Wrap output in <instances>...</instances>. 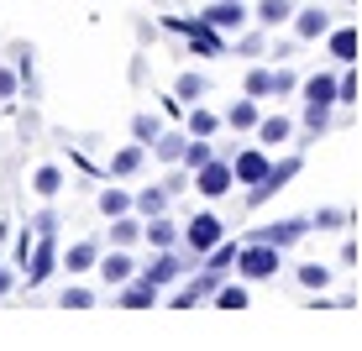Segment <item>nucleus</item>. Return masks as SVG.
Listing matches in <instances>:
<instances>
[{
    "label": "nucleus",
    "mask_w": 362,
    "mask_h": 351,
    "mask_svg": "<svg viewBox=\"0 0 362 351\" xmlns=\"http://www.w3.org/2000/svg\"><path fill=\"white\" fill-rule=\"evenodd\" d=\"M53 210H42V215H37V246H32V257H27V288H37L47 278V273L58 268V252H53Z\"/></svg>",
    "instance_id": "nucleus-1"
},
{
    "label": "nucleus",
    "mask_w": 362,
    "mask_h": 351,
    "mask_svg": "<svg viewBox=\"0 0 362 351\" xmlns=\"http://www.w3.org/2000/svg\"><path fill=\"white\" fill-rule=\"evenodd\" d=\"M236 273H242V278H273V273H279V246L273 242L242 246V252H236Z\"/></svg>",
    "instance_id": "nucleus-2"
},
{
    "label": "nucleus",
    "mask_w": 362,
    "mask_h": 351,
    "mask_svg": "<svg viewBox=\"0 0 362 351\" xmlns=\"http://www.w3.org/2000/svg\"><path fill=\"white\" fill-rule=\"evenodd\" d=\"M221 236H226V225H221V215H210V210H199V215L184 225V242H189V252H216Z\"/></svg>",
    "instance_id": "nucleus-3"
},
{
    "label": "nucleus",
    "mask_w": 362,
    "mask_h": 351,
    "mask_svg": "<svg viewBox=\"0 0 362 351\" xmlns=\"http://www.w3.org/2000/svg\"><path fill=\"white\" fill-rule=\"evenodd\" d=\"M231 179H236V168H231V162H216V157H210L205 168H194V189H199V194H210V199L226 194V189H231Z\"/></svg>",
    "instance_id": "nucleus-4"
},
{
    "label": "nucleus",
    "mask_w": 362,
    "mask_h": 351,
    "mask_svg": "<svg viewBox=\"0 0 362 351\" xmlns=\"http://www.w3.org/2000/svg\"><path fill=\"white\" fill-rule=\"evenodd\" d=\"M231 168H236V184H263L268 173H273V162H268V157L252 147V153H236V162H231Z\"/></svg>",
    "instance_id": "nucleus-5"
},
{
    "label": "nucleus",
    "mask_w": 362,
    "mask_h": 351,
    "mask_svg": "<svg viewBox=\"0 0 362 351\" xmlns=\"http://www.w3.org/2000/svg\"><path fill=\"white\" fill-rule=\"evenodd\" d=\"M158 288H163V283H153L147 273L136 283L127 278V283H121V304H127V309H147V304H158Z\"/></svg>",
    "instance_id": "nucleus-6"
},
{
    "label": "nucleus",
    "mask_w": 362,
    "mask_h": 351,
    "mask_svg": "<svg viewBox=\"0 0 362 351\" xmlns=\"http://www.w3.org/2000/svg\"><path fill=\"white\" fill-rule=\"evenodd\" d=\"M205 294H216V268L205 273V278H194V283H184L179 294H173V309H194Z\"/></svg>",
    "instance_id": "nucleus-7"
},
{
    "label": "nucleus",
    "mask_w": 362,
    "mask_h": 351,
    "mask_svg": "<svg viewBox=\"0 0 362 351\" xmlns=\"http://www.w3.org/2000/svg\"><path fill=\"white\" fill-rule=\"evenodd\" d=\"M294 173H299V157H289V162H279V168H273L268 179H263V184H257V189H252V205H263V199H268L273 189H284V184L294 179Z\"/></svg>",
    "instance_id": "nucleus-8"
},
{
    "label": "nucleus",
    "mask_w": 362,
    "mask_h": 351,
    "mask_svg": "<svg viewBox=\"0 0 362 351\" xmlns=\"http://www.w3.org/2000/svg\"><path fill=\"white\" fill-rule=\"evenodd\" d=\"M205 21H210V27H242L247 6H242V0H216V6L205 11Z\"/></svg>",
    "instance_id": "nucleus-9"
},
{
    "label": "nucleus",
    "mask_w": 362,
    "mask_h": 351,
    "mask_svg": "<svg viewBox=\"0 0 362 351\" xmlns=\"http://www.w3.org/2000/svg\"><path fill=\"white\" fill-rule=\"evenodd\" d=\"M179 268H184V262L173 257L168 246H158V257L147 262V278H153V283H173V278H179Z\"/></svg>",
    "instance_id": "nucleus-10"
},
{
    "label": "nucleus",
    "mask_w": 362,
    "mask_h": 351,
    "mask_svg": "<svg viewBox=\"0 0 362 351\" xmlns=\"http://www.w3.org/2000/svg\"><path fill=\"white\" fill-rule=\"evenodd\" d=\"M179 32H189V42L199 47V53H221V37L210 32V21L199 16V21H179Z\"/></svg>",
    "instance_id": "nucleus-11"
},
{
    "label": "nucleus",
    "mask_w": 362,
    "mask_h": 351,
    "mask_svg": "<svg viewBox=\"0 0 362 351\" xmlns=\"http://www.w3.org/2000/svg\"><path fill=\"white\" fill-rule=\"evenodd\" d=\"M95 257H100V246H95V242H74V246H69V257H64V268H69V273H90V268H95Z\"/></svg>",
    "instance_id": "nucleus-12"
},
{
    "label": "nucleus",
    "mask_w": 362,
    "mask_h": 351,
    "mask_svg": "<svg viewBox=\"0 0 362 351\" xmlns=\"http://www.w3.org/2000/svg\"><path fill=\"white\" fill-rule=\"evenodd\" d=\"M305 225H310V220H284V225H268V231L257 236V242H273V246H289V242H299V236H305Z\"/></svg>",
    "instance_id": "nucleus-13"
},
{
    "label": "nucleus",
    "mask_w": 362,
    "mask_h": 351,
    "mask_svg": "<svg viewBox=\"0 0 362 351\" xmlns=\"http://www.w3.org/2000/svg\"><path fill=\"white\" fill-rule=\"evenodd\" d=\"M100 273H105V283H116V288H121V283L132 278V257H127V252H110L105 262H100Z\"/></svg>",
    "instance_id": "nucleus-14"
},
{
    "label": "nucleus",
    "mask_w": 362,
    "mask_h": 351,
    "mask_svg": "<svg viewBox=\"0 0 362 351\" xmlns=\"http://www.w3.org/2000/svg\"><path fill=\"white\" fill-rule=\"evenodd\" d=\"M289 0H257V21H263V27H284V21H289Z\"/></svg>",
    "instance_id": "nucleus-15"
},
{
    "label": "nucleus",
    "mask_w": 362,
    "mask_h": 351,
    "mask_svg": "<svg viewBox=\"0 0 362 351\" xmlns=\"http://www.w3.org/2000/svg\"><path fill=\"white\" fill-rule=\"evenodd\" d=\"M247 95H252V100H263V95H279V73H268V69H252V73H247Z\"/></svg>",
    "instance_id": "nucleus-16"
},
{
    "label": "nucleus",
    "mask_w": 362,
    "mask_h": 351,
    "mask_svg": "<svg viewBox=\"0 0 362 351\" xmlns=\"http://www.w3.org/2000/svg\"><path fill=\"white\" fill-rule=\"evenodd\" d=\"M294 32H299V37H320V32H326V11H315V6L299 11V16H294Z\"/></svg>",
    "instance_id": "nucleus-17"
},
{
    "label": "nucleus",
    "mask_w": 362,
    "mask_h": 351,
    "mask_svg": "<svg viewBox=\"0 0 362 351\" xmlns=\"http://www.w3.org/2000/svg\"><path fill=\"white\" fill-rule=\"evenodd\" d=\"M305 100H310V105H331V100H336V84L326 79V73H315V79L305 84Z\"/></svg>",
    "instance_id": "nucleus-18"
},
{
    "label": "nucleus",
    "mask_w": 362,
    "mask_h": 351,
    "mask_svg": "<svg viewBox=\"0 0 362 351\" xmlns=\"http://www.w3.org/2000/svg\"><path fill=\"white\" fill-rule=\"evenodd\" d=\"M284 136H289V121L284 116H273V121H257V142H268V147H279Z\"/></svg>",
    "instance_id": "nucleus-19"
},
{
    "label": "nucleus",
    "mask_w": 362,
    "mask_h": 351,
    "mask_svg": "<svg viewBox=\"0 0 362 351\" xmlns=\"http://www.w3.org/2000/svg\"><path fill=\"white\" fill-rule=\"evenodd\" d=\"M331 53L341 58V64H352L357 58V32H331Z\"/></svg>",
    "instance_id": "nucleus-20"
},
{
    "label": "nucleus",
    "mask_w": 362,
    "mask_h": 351,
    "mask_svg": "<svg viewBox=\"0 0 362 351\" xmlns=\"http://www.w3.org/2000/svg\"><path fill=\"white\" fill-rule=\"evenodd\" d=\"M58 184H64V173H58V168H37V179H32V189H37V194H42V199H53V194H58Z\"/></svg>",
    "instance_id": "nucleus-21"
},
{
    "label": "nucleus",
    "mask_w": 362,
    "mask_h": 351,
    "mask_svg": "<svg viewBox=\"0 0 362 351\" xmlns=\"http://www.w3.org/2000/svg\"><path fill=\"white\" fill-rule=\"evenodd\" d=\"M163 205H168V189H142L136 194V210H142V215H163Z\"/></svg>",
    "instance_id": "nucleus-22"
},
{
    "label": "nucleus",
    "mask_w": 362,
    "mask_h": 351,
    "mask_svg": "<svg viewBox=\"0 0 362 351\" xmlns=\"http://www.w3.org/2000/svg\"><path fill=\"white\" fill-rule=\"evenodd\" d=\"M184 147H189L184 136H158V142H153V153L163 157V162H179V157H184Z\"/></svg>",
    "instance_id": "nucleus-23"
},
{
    "label": "nucleus",
    "mask_w": 362,
    "mask_h": 351,
    "mask_svg": "<svg viewBox=\"0 0 362 351\" xmlns=\"http://www.w3.org/2000/svg\"><path fill=\"white\" fill-rule=\"evenodd\" d=\"M226 121H231L236 131H252V126H257V110H252V100H242V105H231V116H226Z\"/></svg>",
    "instance_id": "nucleus-24"
},
{
    "label": "nucleus",
    "mask_w": 362,
    "mask_h": 351,
    "mask_svg": "<svg viewBox=\"0 0 362 351\" xmlns=\"http://www.w3.org/2000/svg\"><path fill=\"white\" fill-rule=\"evenodd\" d=\"M132 205H136V199H127L121 189H105V194H100V210H105V215H127Z\"/></svg>",
    "instance_id": "nucleus-25"
},
{
    "label": "nucleus",
    "mask_w": 362,
    "mask_h": 351,
    "mask_svg": "<svg viewBox=\"0 0 362 351\" xmlns=\"http://www.w3.org/2000/svg\"><path fill=\"white\" fill-rule=\"evenodd\" d=\"M216 304H221V309H247V288H242V283L216 288Z\"/></svg>",
    "instance_id": "nucleus-26"
},
{
    "label": "nucleus",
    "mask_w": 362,
    "mask_h": 351,
    "mask_svg": "<svg viewBox=\"0 0 362 351\" xmlns=\"http://www.w3.org/2000/svg\"><path fill=\"white\" fill-rule=\"evenodd\" d=\"M216 126H221V121L210 116V110H189V136H210Z\"/></svg>",
    "instance_id": "nucleus-27"
},
{
    "label": "nucleus",
    "mask_w": 362,
    "mask_h": 351,
    "mask_svg": "<svg viewBox=\"0 0 362 351\" xmlns=\"http://www.w3.org/2000/svg\"><path fill=\"white\" fill-rule=\"evenodd\" d=\"M136 231H142L136 220H116V225H110V242H116V246H132V242H136Z\"/></svg>",
    "instance_id": "nucleus-28"
},
{
    "label": "nucleus",
    "mask_w": 362,
    "mask_h": 351,
    "mask_svg": "<svg viewBox=\"0 0 362 351\" xmlns=\"http://www.w3.org/2000/svg\"><path fill=\"white\" fill-rule=\"evenodd\" d=\"M184 162H189V168H205V162H210V147H205V136H194V142L184 147Z\"/></svg>",
    "instance_id": "nucleus-29"
},
{
    "label": "nucleus",
    "mask_w": 362,
    "mask_h": 351,
    "mask_svg": "<svg viewBox=\"0 0 362 351\" xmlns=\"http://www.w3.org/2000/svg\"><path fill=\"white\" fill-rule=\"evenodd\" d=\"M199 95H205V79H194V73H184V79H179V100H184V105H194Z\"/></svg>",
    "instance_id": "nucleus-30"
},
{
    "label": "nucleus",
    "mask_w": 362,
    "mask_h": 351,
    "mask_svg": "<svg viewBox=\"0 0 362 351\" xmlns=\"http://www.w3.org/2000/svg\"><path fill=\"white\" fill-rule=\"evenodd\" d=\"M147 242H153V246H173V225L153 215V225H147Z\"/></svg>",
    "instance_id": "nucleus-31"
},
{
    "label": "nucleus",
    "mask_w": 362,
    "mask_h": 351,
    "mask_svg": "<svg viewBox=\"0 0 362 351\" xmlns=\"http://www.w3.org/2000/svg\"><path fill=\"white\" fill-rule=\"evenodd\" d=\"M132 131H136V142H158V136H163L153 116H136V121H132Z\"/></svg>",
    "instance_id": "nucleus-32"
},
{
    "label": "nucleus",
    "mask_w": 362,
    "mask_h": 351,
    "mask_svg": "<svg viewBox=\"0 0 362 351\" xmlns=\"http://www.w3.org/2000/svg\"><path fill=\"white\" fill-rule=\"evenodd\" d=\"M110 168H116V173H136V168H142V153H136V147H127V153H116V162H110Z\"/></svg>",
    "instance_id": "nucleus-33"
},
{
    "label": "nucleus",
    "mask_w": 362,
    "mask_h": 351,
    "mask_svg": "<svg viewBox=\"0 0 362 351\" xmlns=\"http://www.w3.org/2000/svg\"><path fill=\"white\" fill-rule=\"evenodd\" d=\"M326 110H331V105H310V110H305V126L315 131V136L326 131Z\"/></svg>",
    "instance_id": "nucleus-34"
},
{
    "label": "nucleus",
    "mask_w": 362,
    "mask_h": 351,
    "mask_svg": "<svg viewBox=\"0 0 362 351\" xmlns=\"http://www.w3.org/2000/svg\"><path fill=\"white\" fill-rule=\"evenodd\" d=\"M64 304H69V309H90V304H95V294H90V288H69Z\"/></svg>",
    "instance_id": "nucleus-35"
},
{
    "label": "nucleus",
    "mask_w": 362,
    "mask_h": 351,
    "mask_svg": "<svg viewBox=\"0 0 362 351\" xmlns=\"http://www.w3.org/2000/svg\"><path fill=\"white\" fill-rule=\"evenodd\" d=\"M231 262H236V246H226V242L210 252V268H216V273H221V268H231Z\"/></svg>",
    "instance_id": "nucleus-36"
},
{
    "label": "nucleus",
    "mask_w": 362,
    "mask_h": 351,
    "mask_svg": "<svg viewBox=\"0 0 362 351\" xmlns=\"http://www.w3.org/2000/svg\"><path fill=\"white\" fill-rule=\"evenodd\" d=\"M299 278H305L310 288H326V278H331V273H326V268H315V262H310V268H299Z\"/></svg>",
    "instance_id": "nucleus-37"
},
{
    "label": "nucleus",
    "mask_w": 362,
    "mask_h": 351,
    "mask_svg": "<svg viewBox=\"0 0 362 351\" xmlns=\"http://www.w3.org/2000/svg\"><path fill=\"white\" fill-rule=\"evenodd\" d=\"M336 100H357V79H352V73H346V79L336 84Z\"/></svg>",
    "instance_id": "nucleus-38"
},
{
    "label": "nucleus",
    "mask_w": 362,
    "mask_h": 351,
    "mask_svg": "<svg viewBox=\"0 0 362 351\" xmlns=\"http://www.w3.org/2000/svg\"><path fill=\"white\" fill-rule=\"evenodd\" d=\"M11 95H16V73L0 69V100H11Z\"/></svg>",
    "instance_id": "nucleus-39"
},
{
    "label": "nucleus",
    "mask_w": 362,
    "mask_h": 351,
    "mask_svg": "<svg viewBox=\"0 0 362 351\" xmlns=\"http://www.w3.org/2000/svg\"><path fill=\"white\" fill-rule=\"evenodd\" d=\"M6 288H11V278H6V273H0V294H6Z\"/></svg>",
    "instance_id": "nucleus-40"
}]
</instances>
